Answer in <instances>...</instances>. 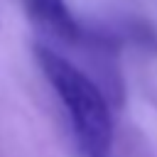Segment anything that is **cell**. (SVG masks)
I'll list each match as a JSON object with an SVG mask.
<instances>
[{
    "mask_svg": "<svg viewBox=\"0 0 157 157\" xmlns=\"http://www.w3.org/2000/svg\"><path fill=\"white\" fill-rule=\"evenodd\" d=\"M34 59L71 120L78 157H113V115L103 88L49 44H34Z\"/></svg>",
    "mask_w": 157,
    "mask_h": 157,
    "instance_id": "6da1fadb",
    "label": "cell"
},
{
    "mask_svg": "<svg viewBox=\"0 0 157 157\" xmlns=\"http://www.w3.org/2000/svg\"><path fill=\"white\" fill-rule=\"evenodd\" d=\"M29 20L52 39L64 44H83L86 32L76 22L66 0H22Z\"/></svg>",
    "mask_w": 157,
    "mask_h": 157,
    "instance_id": "7a4b0ae2",
    "label": "cell"
},
{
    "mask_svg": "<svg viewBox=\"0 0 157 157\" xmlns=\"http://www.w3.org/2000/svg\"><path fill=\"white\" fill-rule=\"evenodd\" d=\"M0 25H2V20H0Z\"/></svg>",
    "mask_w": 157,
    "mask_h": 157,
    "instance_id": "3957f363",
    "label": "cell"
}]
</instances>
